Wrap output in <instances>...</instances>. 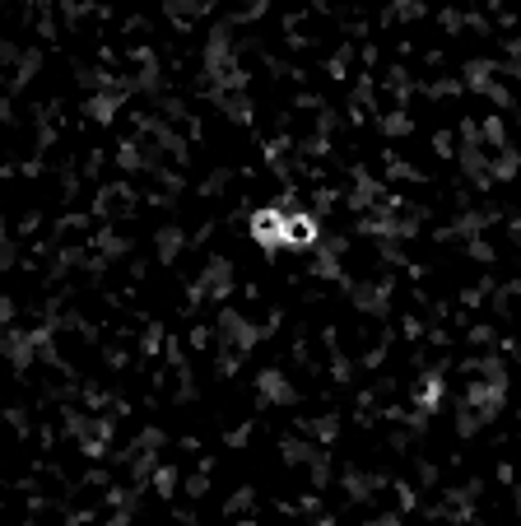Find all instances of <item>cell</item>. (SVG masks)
<instances>
[{
    "label": "cell",
    "mask_w": 521,
    "mask_h": 526,
    "mask_svg": "<svg viewBox=\"0 0 521 526\" xmlns=\"http://www.w3.org/2000/svg\"><path fill=\"white\" fill-rule=\"evenodd\" d=\"M312 243H317V219L308 210H284L280 247H312Z\"/></svg>",
    "instance_id": "cell-1"
},
{
    "label": "cell",
    "mask_w": 521,
    "mask_h": 526,
    "mask_svg": "<svg viewBox=\"0 0 521 526\" xmlns=\"http://www.w3.org/2000/svg\"><path fill=\"white\" fill-rule=\"evenodd\" d=\"M280 229H284V210H275V205L252 215V238L261 247H280Z\"/></svg>",
    "instance_id": "cell-2"
}]
</instances>
